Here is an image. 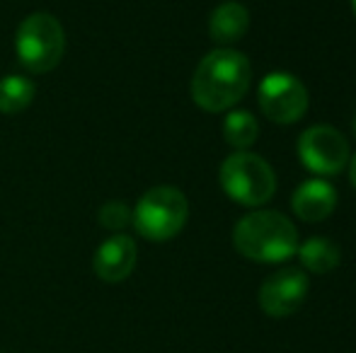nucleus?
<instances>
[{
    "mask_svg": "<svg viewBox=\"0 0 356 353\" xmlns=\"http://www.w3.org/2000/svg\"><path fill=\"white\" fill-rule=\"evenodd\" d=\"M252 80L248 56L235 49H216L207 53L192 78V99L204 112H225L235 107Z\"/></svg>",
    "mask_w": 356,
    "mask_h": 353,
    "instance_id": "obj_1",
    "label": "nucleus"
},
{
    "mask_svg": "<svg viewBox=\"0 0 356 353\" xmlns=\"http://www.w3.org/2000/svg\"><path fill=\"white\" fill-rule=\"evenodd\" d=\"M233 245L248 259L277 264L298 252V230L284 213L252 211L238 221Z\"/></svg>",
    "mask_w": 356,
    "mask_h": 353,
    "instance_id": "obj_2",
    "label": "nucleus"
},
{
    "mask_svg": "<svg viewBox=\"0 0 356 353\" xmlns=\"http://www.w3.org/2000/svg\"><path fill=\"white\" fill-rule=\"evenodd\" d=\"M17 58L29 73H49L61 63L66 51V32L49 12H32L17 27L15 37Z\"/></svg>",
    "mask_w": 356,
    "mask_h": 353,
    "instance_id": "obj_3",
    "label": "nucleus"
},
{
    "mask_svg": "<svg viewBox=\"0 0 356 353\" xmlns=\"http://www.w3.org/2000/svg\"><path fill=\"white\" fill-rule=\"evenodd\" d=\"M189 218V201L177 187H153L138 198L131 223L150 242H165L179 235Z\"/></svg>",
    "mask_w": 356,
    "mask_h": 353,
    "instance_id": "obj_4",
    "label": "nucleus"
},
{
    "mask_svg": "<svg viewBox=\"0 0 356 353\" xmlns=\"http://www.w3.org/2000/svg\"><path fill=\"white\" fill-rule=\"evenodd\" d=\"M220 187L243 206H262L277 191V177L264 157L248 150L228 155L220 165Z\"/></svg>",
    "mask_w": 356,
    "mask_h": 353,
    "instance_id": "obj_5",
    "label": "nucleus"
},
{
    "mask_svg": "<svg viewBox=\"0 0 356 353\" xmlns=\"http://www.w3.org/2000/svg\"><path fill=\"white\" fill-rule=\"evenodd\" d=\"M259 109L274 123H293L308 112V89L291 73H269L259 83Z\"/></svg>",
    "mask_w": 356,
    "mask_h": 353,
    "instance_id": "obj_6",
    "label": "nucleus"
},
{
    "mask_svg": "<svg viewBox=\"0 0 356 353\" xmlns=\"http://www.w3.org/2000/svg\"><path fill=\"white\" fill-rule=\"evenodd\" d=\"M298 157L315 175H337L349 162V143L334 126L318 123L298 138Z\"/></svg>",
    "mask_w": 356,
    "mask_h": 353,
    "instance_id": "obj_7",
    "label": "nucleus"
},
{
    "mask_svg": "<svg viewBox=\"0 0 356 353\" xmlns=\"http://www.w3.org/2000/svg\"><path fill=\"white\" fill-rule=\"evenodd\" d=\"M308 298V276L300 268H279L259 286V307L269 317H289Z\"/></svg>",
    "mask_w": 356,
    "mask_h": 353,
    "instance_id": "obj_8",
    "label": "nucleus"
},
{
    "mask_svg": "<svg viewBox=\"0 0 356 353\" xmlns=\"http://www.w3.org/2000/svg\"><path fill=\"white\" fill-rule=\"evenodd\" d=\"M138 259L136 242L124 232H117L97 247L92 259V268L104 283H119L131 276Z\"/></svg>",
    "mask_w": 356,
    "mask_h": 353,
    "instance_id": "obj_9",
    "label": "nucleus"
},
{
    "mask_svg": "<svg viewBox=\"0 0 356 353\" xmlns=\"http://www.w3.org/2000/svg\"><path fill=\"white\" fill-rule=\"evenodd\" d=\"M291 206H293V213L300 221L320 223L332 216L334 206H337V191L325 179H308L296 189Z\"/></svg>",
    "mask_w": 356,
    "mask_h": 353,
    "instance_id": "obj_10",
    "label": "nucleus"
},
{
    "mask_svg": "<svg viewBox=\"0 0 356 353\" xmlns=\"http://www.w3.org/2000/svg\"><path fill=\"white\" fill-rule=\"evenodd\" d=\"M248 27H250L248 8L235 3V0L220 3L211 12V19H209V34H211L216 44H223V46L243 39Z\"/></svg>",
    "mask_w": 356,
    "mask_h": 353,
    "instance_id": "obj_11",
    "label": "nucleus"
},
{
    "mask_svg": "<svg viewBox=\"0 0 356 353\" xmlns=\"http://www.w3.org/2000/svg\"><path fill=\"white\" fill-rule=\"evenodd\" d=\"M298 257L300 264L313 273H330L334 271L342 259L339 247L327 237H310L303 245H298Z\"/></svg>",
    "mask_w": 356,
    "mask_h": 353,
    "instance_id": "obj_12",
    "label": "nucleus"
},
{
    "mask_svg": "<svg viewBox=\"0 0 356 353\" xmlns=\"http://www.w3.org/2000/svg\"><path fill=\"white\" fill-rule=\"evenodd\" d=\"M34 83L24 76H5L0 78V114H19L32 104Z\"/></svg>",
    "mask_w": 356,
    "mask_h": 353,
    "instance_id": "obj_13",
    "label": "nucleus"
},
{
    "mask_svg": "<svg viewBox=\"0 0 356 353\" xmlns=\"http://www.w3.org/2000/svg\"><path fill=\"white\" fill-rule=\"evenodd\" d=\"M259 136V123L250 112H230L223 121V138L235 150H248Z\"/></svg>",
    "mask_w": 356,
    "mask_h": 353,
    "instance_id": "obj_14",
    "label": "nucleus"
},
{
    "mask_svg": "<svg viewBox=\"0 0 356 353\" xmlns=\"http://www.w3.org/2000/svg\"><path fill=\"white\" fill-rule=\"evenodd\" d=\"M131 216H134V211L124 201H107L102 208H99L97 218H99V223L107 227V230L119 232V230H124L129 223H131Z\"/></svg>",
    "mask_w": 356,
    "mask_h": 353,
    "instance_id": "obj_15",
    "label": "nucleus"
},
{
    "mask_svg": "<svg viewBox=\"0 0 356 353\" xmlns=\"http://www.w3.org/2000/svg\"><path fill=\"white\" fill-rule=\"evenodd\" d=\"M349 177H352V184L356 189V155L352 157V165H349Z\"/></svg>",
    "mask_w": 356,
    "mask_h": 353,
    "instance_id": "obj_16",
    "label": "nucleus"
},
{
    "mask_svg": "<svg viewBox=\"0 0 356 353\" xmlns=\"http://www.w3.org/2000/svg\"><path fill=\"white\" fill-rule=\"evenodd\" d=\"M352 8H354V15H356V0H352Z\"/></svg>",
    "mask_w": 356,
    "mask_h": 353,
    "instance_id": "obj_17",
    "label": "nucleus"
},
{
    "mask_svg": "<svg viewBox=\"0 0 356 353\" xmlns=\"http://www.w3.org/2000/svg\"><path fill=\"white\" fill-rule=\"evenodd\" d=\"M354 133H356V119H354Z\"/></svg>",
    "mask_w": 356,
    "mask_h": 353,
    "instance_id": "obj_18",
    "label": "nucleus"
}]
</instances>
